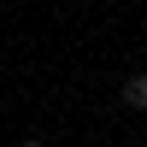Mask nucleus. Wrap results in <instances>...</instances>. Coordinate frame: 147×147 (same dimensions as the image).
<instances>
[{"label":"nucleus","mask_w":147,"mask_h":147,"mask_svg":"<svg viewBox=\"0 0 147 147\" xmlns=\"http://www.w3.org/2000/svg\"><path fill=\"white\" fill-rule=\"evenodd\" d=\"M124 106H129V112H147V71L124 77Z\"/></svg>","instance_id":"nucleus-1"},{"label":"nucleus","mask_w":147,"mask_h":147,"mask_svg":"<svg viewBox=\"0 0 147 147\" xmlns=\"http://www.w3.org/2000/svg\"><path fill=\"white\" fill-rule=\"evenodd\" d=\"M24 147H47V141H35V136H30V141H24Z\"/></svg>","instance_id":"nucleus-2"}]
</instances>
